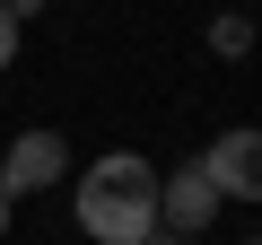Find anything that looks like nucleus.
Wrapping results in <instances>:
<instances>
[{"label": "nucleus", "instance_id": "f257e3e1", "mask_svg": "<svg viewBox=\"0 0 262 245\" xmlns=\"http://www.w3.org/2000/svg\"><path fill=\"white\" fill-rule=\"evenodd\" d=\"M70 210H79V228H88L96 245H149V236H158V167H149L140 149H105V158L79 175Z\"/></svg>", "mask_w": 262, "mask_h": 245}, {"label": "nucleus", "instance_id": "f03ea898", "mask_svg": "<svg viewBox=\"0 0 262 245\" xmlns=\"http://www.w3.org/2000/svg\"><path fill=\"white\" fill-rule=\"evenodd\" d=\"M70 175V140L61 132H18V140H0V201H35L44 184H61Z\"/></svg>", "mask_w": 262, "mask_h": 245}, {"label": "nucleus", "instance_id": "7ed1b4c3", "mask_svg": "<svg viewBox=\"0 0 262 245\" xmlns=\"http://www.w3.org/2000/svg\"><path fill=\"white\" fill-rule=\"evenodd\" d=\"M219 210H227V201H219V184L201 175V158L158 167V228H166V236H201Z\"/></svg>", "mask_w": 262, "mask_h": 245}, {"label": "nucleus", "instance_id": "20e7f679", "mask_svg": "<svg viewBox=\"0 0 262 245\" xmlns=\"http://www.w3.org/2000/svg\"><path fill=\"white\" fill-rule=\"evenodd\" d=\"M201 175L219 184V201H262V132H219L210 149H201Z\"/></svg>", "mask_w": 262, "mask_h": 245}, {"label": "nucleus", "instance_id": "39448f33", "mask_svg": "<svg viewBox=\"0 0 262 245\" xmlns=\"http://www.w3.org/2000/svg\"><path fill=\"white\" fill-rule=\"evenodd\" d=\"M210 53H219V62H245V53H253V18H245V9L210 18Z\"/></svg>", "mask_w": 262, "mask_h": 245}, {"label": "nucleus", "instance_id": "423d86ee", "mask_svg": "<svg viewBox=\"0 0 262 245\" xmlns=\"http://www.w3.org/2000/svg\"><path fill=\"white\" fill-rule=\"evenodd\" d=\"M9 62H18V18L0 9V70H9Z\"/></svg>", "mask_w": 262, "mask_h": 245}, {"label": "nucleus", "instance_id": "0eeeda50", "mask_svg": "<svg viewBox=\"0 0 262 245\" xmlns=\"http://www.w3.org/2000/svg\"><path fill=\"white\" fill-rule=\"evenodd\" d=\"M149 245H184V236H166V228H158V236H149Z\"/></svg>", "mask_w": 262, "mask_h": 245}, {"label": "nucleus", "instance_id": "6e6552de", "mask_svg": "<svg viewBox=\"0 0 262 245\" xmlns=\"http://www.w3.org/2000/svg\"><path fill=\"white\" fill-rule=\"evenodd\" d=\"M0 236H9V201H0Z\"/></svg>", "mask_w": 262, "mask_h": 245}, {"label": "nucleus", "instance_id": "1a4fd4ad", "mask_svg": "<svg viewBox=\"0 0 262 245\" xmlns=\"http://www.w3.org/2000/svg\"><path fill=\"white\" fill-rule=\"evenodd\" d=\"M245 245H262V236H245Z\"/></svg>", "mask_w": 262, "mask_h": 245}, {"label": "nucleus", "instance_id": "9d476101", "mask_svg": "<svg viewBox=\"0 0 262 245\" xmlns=\"http://www.w3.org/2000/svg\"><path fill=\"white\" fill-rule=\"evenodd\" d=\"M0 9H9V0H0Z\"/></svg>", "mask_w": 262, "mask_h": 245}]
</instances>
